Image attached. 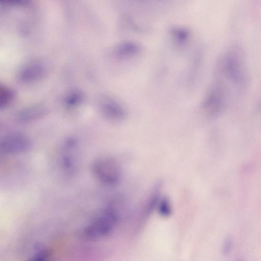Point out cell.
I'll use <instances>...</instances> for the list:
<instances>
[{
    "mask_svg": "<svg viewBox=\"0 0 261 261\" xmlns=\"http://www.w3.org/2000/svg\"><path fill=\"white\" fill-rule=\"evenodd\" d=\"M214 77L234 94L246 88L248 72L244 55L238 47L225 51L216 63Z\"/></svg>",
    "mask_w": 261,
    "mask_h": 261,
    "instance_id": "1",
    "label": "cell"
},
{
    "mask_svg": "<svg viewBox=\"0 0 261 261\" xmlns=\"http://www.w3.org/2000/svg\"><path fill=\"white\" fill-rule=\"evenodd\" d=\"M98 178L105 184L114 185L119 180L121 171L119 165L111 159H101L93 166Z\"/></svg>",
    "mask_w": 261,
    "mask_h": 261,
    "instance_id": "2",
    "label": "cell"
},
{
    "mask_svg": "<svg viewBox=\"0 0 261 261\" xmlns=\"http://www.w3.org/2000/svg\"><path fill=\"white\" fill-rule=\"evenodd\" d=\"M31 146V140L20 132H12L5 135L0 141V148L10 153H21L28 150Z\"/></svg>",
    "mask_w": 261,
    "mask_h": 261,
    "instance_id": "3",
    "label": "cell"
},
{
    "mask_svg": "<svg viewBox=\"0 0 261 261\" xmlns=\"http://www.w3.org/2000/svg\"><path fill=\"white\" fill-rule=\"evenodd\" d=\"M45 65L40 61H32L19 69L17 78L22 83H31L41 80L46 73Z\"/></svg>",
    "mask_w": 261,
    "mask_h": 261,
    "instance_id": "4",
    "label": "cell"
},
{
    "mask_svg": "<svg viewBox=\"0 0 261 261\" xmlns=\"http://www.w3.org/2000/svg\"><path fill=\"white\" fill-rule=\"evenodd\" d=\"M45 112V108L42 105L33 104L18 111L15 118L19 123L30 122L40 118L44 115Z\"/></svg>",
    "mask_w": 261,
    "mask_h": 261,
    "instance_id": "5",
    "label": "cell"
},
{
    "mask_svg": "<svg viewBox=\"0 0 261 261\" xmlns=\"http://www.w3.org/2000/svg\"><path fill=\"white\" fill-rule=\"evenodd\" d=\"M14 92L9 87L0 84V109L6 107L13 99Z\"/></svg>",
    "mask_w": 261,
    "mask_h": 261,
    "instance_id": "6",
    "label": "cell"
},
{
    "mask_svg": "<svg viewBox=\"0 0 261 261\" xmlns=\"http://www.w3.org/2000/svg\"><path fill=\"white\" fill-rule=\"evenodd\" d=\"M172 34L175 40L179 44H184L189 36V33L187 30L179 28L173 29Z\"/></svg>",
    "mask_w": 261,
    "mask_h": 261,
    "instance_id": "7",
    "label": "cell"
},
{
    "mask_svg": "<svg viewBox=\"0 0 261 261\" xmlns=\"http://www.w3.org/2000/svg\"><path fill=\"white\" fill-rule=\"evenodd\" d=\"M159 213L163 216H168L171 213L169 201L165 198L161 201L159 208Z\"/></svg>",
    "mask_w": 261,
    "mask_h": 261,
    "instance_id": "8",
    "label": "cell"
},
{
    "mask_svg": "<svg viewBox=\"0 0 261 261\" xmlns=\"http://www.w3.org/2000/svg\"><path fill=\"white\" fill-rule=\"evenodd\" d=\"M31 0H0V4L11 6H24L30 4Z\"/></svg>",
    "mask_w": 261,
    "mask_h": 261,
    "instance_id": "9",
    "label": "cell"
},
{
    "mask_svg": "<svg viewBox=\"0 0 261 261\" xmlns=\"http://www.w3.org/2000/svg\"><path fill=\"white\" fill-rule=\"evenodd\" d=\"M231 240L230 238H227L224 242V244L223 247V253L224 254H228L231 249Z\"/></svg>",
    "mask_w": 261,
    "mask_h": 261,
    "instance_id": "10",
    "label": "cell"
}]
</instances>
